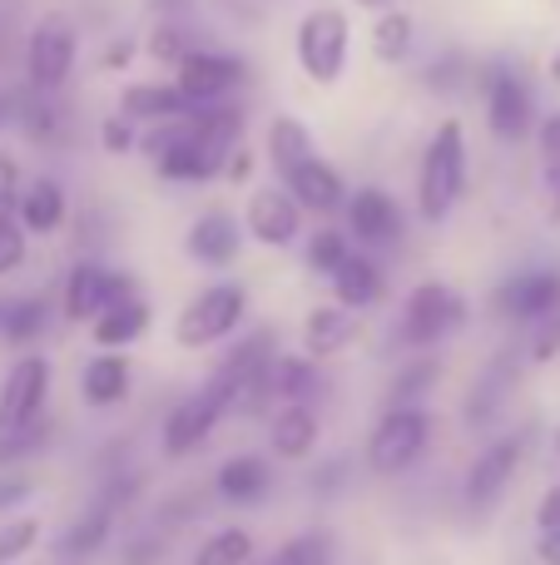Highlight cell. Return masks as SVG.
I'll return each instance as SVG.
<instances>
[{"label": "cell", "instance_id": "6da1fadb", "mask_svg": "<svg viewBox=\"0 0 560 565\" xmlns=\"http://www.w3.org/2000/svg\"><path fill=\"white\" fill-rule=\"evenodd\" d=\"M466 194V129L462 119H442L427 139L422 164H417V214L427 224H442Z\"/></svg>", "mask_w": 560, "mask_h": 565}, {"label": "cell", "instance_id": "7a4b0ae2", "mask_svg": "<svg viewBox=\"0 0 560 565\" xmlns=\"http://www.w3.org/2000/svg\"><path fill=\"white\" fill-rule=\"evenodd\" d=\"M347 50H353V20L337 6H313L303 20H298L293 35V55L298 70H303L313 85H337L347 70Z\"/></svg>", "mask_w": 560, "mask_h": 565}, {"label": "cell", "instance_id": "3957f363", "mask_svg": "<svg viewBox=\"0 0 560 565\" xmlns=\"http://www.w3.org/2000/svg\"><path fill=\"white\" fill-rule=\"evenodd\" d=\"M432 447V412L427 407H387L367 437V471L377 477H402Z\"/></svg>", "mask_w": 560, "mask_h": 565}, {"label": "cell", "instance_id": "277c9868", "mask_svg": "<svg viewBox=\"0 0 560 565\" xmlns=\"http://www.w3.org/2000/svg\"><path fill=\"white\" fill-rule=\"evenodd\" d=\"M244 318H248V288L244 282H208L198 298L184 302V312H179V322H174V342L189 348V352L214 348V342L234 338Z\"/></svg>", "mask_w": 560, "mask_h": 565}, {"label": "cell", "instance_id": "5b68a950", "mask_svg": "<svg viewBox=\"0 0 560 565\" xmlns=\"http://www.w3.org/2000/svg\"><path fill=\"white\" fill-rule=\"evenodd\" d=\"M466 322V298L456 288H446V282L427 278L417 282L412 292H407L402 302V342L407 348H437L442 338H452L456 328Z\"/></svg>", "mask_w": 560, "mask_h": 565}, {"label": "cell", "instance_id": "8992f818", "mask_svg": "<svg viewBox=\"0 0 560 565\" xmlns=\"http://www.w3.org/2000/svg\"><path fill=\"white\" fill-rule=\"evenodd\" d=\"M129 298H139L134 274H119V268H105V264H95V258H79L65 278V292H60V312H65L69 322H95Z\"/></svg>", "mask_w": 560, "mask_h": 565}, {"label": "cell", "instance_id": "52a82bcc", "mask_svg": "<svg viewBox=\"0 0 560 565\" xmlns=\"http://www.w3.org/2000/svg\"><path fill=\"white\" fill-rule=\"evenodd\" d=\"M75 55H79V35H75V25H69V15H60V10L40 15L35 25H30V40H25L30 89L55 95V89L69 79V70H75Z\"/></svg>", "mask_w": 560, "mask_h": 565}, {"label": "cell", "instance_id": "ba28073f", "mask_svg": "<svg viewBox=\"0 0 560 565\" xmlns=\"http://www.w3.org/2000/svg\"><path fill=\"white\" fill-rule=\"evenodd\" d=\"M472 85L486 95V125H492V135L502 139V145H516V139L531 135L536 99H531V89L521 85V75H511V70H502V65H486L472 75Z\"/></svg>", "mask_w": 560, "mask_h": 565}, {"label": "cell", "instance_id": "9c48e42d", "mask_svg": "<svg viewBox=\"0 0 560 565\" xmlns=\"http://www.w3.org/2000/svg\"><path fill=\"white\" fill-rule=\"evenodd\" d=\"M228 417V402L218 397L214 387H198L189 392V397L174 402V412L164 417V427H159V441H164V457H194L198 447H204L208 437H214V427Z\"/></svg>", "mask_w": 560, "mask_h": 565}, {"label": "cell", "instance_id": "30bf717a", "mask_svg": "<svg viewBox=\"0 0 560 565\" xmlns=\"http://www.w3.org/2000/svg\"><path fill=\"white\" fill-rule=\"evenodd\" d=\"M45 397H50V362L40 352H25L0 382V437L45 422Z\"/></svg>", "mask_w": 560, "mask_h": 565}, {"label": "cell", "instance_id": "8fae6325", "mask_svg": "<svg viewBox=\"0 0 560 565\" xmlns=\"http://www.w3.org/2000/svg\"><path fill=\"white\" fill-rule=\"evenodd\" d=\"M521 461H526V437L521 431H506V437H496L492 447L476 451V461L466 467V481H462L466 507H476V511L496 507V501L506 497V487L516 481Z\"/></svg>", "mask_w": 560, "mask_h": 565}, {"label": "cell", "instance_id": "7c38bea8", "mask_svg": "<svg viewBox=\"0 0 560 565\" xmlns=\"http://www.w3.org/2000/svg\"><path fill=\"white\" fill-rule=\"evenodd\" d=\"M244 79H248V65L238 55H224V50H189V55L174 65V85L184 89L198 109L224 105V95L238 89Z\"/></svg>", "mask_w": 560, "mask_h": 565}, {"label": "cell", "instance_id": "4fadbf2b", "mask_svg": "<svg viewBox=\"0 0 560 565\" xmlns=\"http://www.w3.org/2000/svg\"><path fill=\"white\" fill-rule=\"evenodd\" d=\"M244 228H248V238L263 248H293L298 234H303V204H298L283 184H263L248 194Z\"/></svg>", "mask_w": 560, "mask_h": 565}, {"label": "cell", "instance_id": "5bb4252c", "mask_svg": "<svg viewBox=\"0 0 560 565\" xmlns=\"http://www.w3.org/2000/svg\"><path fill=\"white\" fill-rule=\"evenodd\" d=\"M492 308L502 312L506 322L536 328L541 318L560 312V268H526V274H511L502 288H496Z\"/></svg>", "mask_w": 560, "mask_h": 565}, {"label": "cell", "instance_id": "9a60e30c", "mask_svg": "<svg viewBox=\"0 0 560 565\" xmlns=\"http://www.w3.org/2000/svg\"><path fill=\"white\" fill-rule=\"evenodd\" d=\"M347 234L357 238L363 248H387L402 238V209L387 189L367 184L347 199Z\"/></svg>", "mask_w": 560, "mask_h": 565}, {"label": "cell", "instance_id": "2e32d148", "mask_svg": "<svg viewBox=\"0 0 560 565\" xmlns=\"http://www.w3.org/2000/svg\"><path fill=\"white\" fill-rule=\"evenodd\" d=\"M244 234H248V228H238L234 214L208 209V214H198L194 224H189L184 254L194 258V264H204V268H228L238 254H244Z\"/></svg>", "mask_w": 560, "mask_h": 565}, {"label": "cell", "instance_id": "e0dca14e", "mask_svg": "<svg viewBox=\"0 0 560 565\" xmlns=\"http://www.w3.org/2000/svg\"><path fill=\"white\" fill-rule=\"evenodd\" d=\"M317 437H323V417L313 402H288L268 417V447L278 461H308L317 451Z\"/></svg>", "mask_w": 560, "mask_h": 565}, {"label": "cell", "instance_id": "ac0fdd59", "mask_svg": "<svg viewBox=\"0 0 560 565\" xmlns=\"http://www.w3.org/2000/svg\"><path fill=\"white\" fill-rule=\"evenodd\" d=\"M283 189L303 204V214H337V209H347V184L343 174H337L327 159H308V164H298L293 174H283Z\"/></svg>", "mask_w": 560, "mask_h": 565}, {"label": "cell", "instance_id": "d6986e66", "mask_svg": "<svg viewBox=\"0 0 560 565\" xmlns=\"http://www.w3.org/2000/svg\"><path fill=\"white\" fill-rule=\"evenodd\" d=\"M214 491L228 507H263L268 491H273V461L254 457V451H238V457H228L224 467H218Z\"/></svg>", "mask_w": 560, "mask_h": 565}, {"label": "cell", "instance_id": "ffe728a7", "mask_svg": "<svg viewBox=\"0 0 560 565\" xmlns=\"http://www.w3.org/2000/svg\"><path fill=\"white\" fill-rule=\"evenodd\" d=\"M357 342V312L343 302H317L303 318V352L313 362H327L337 352H347Z\"/></svg>", "mask_w": 560, "mask_h": 565}, {"label": "cell", "instance_id": "44dd1931", "mask_svg": "<svg viewBox=\"0 0 560 565\" xmlns=\"http://www.w3.org/2000/svg\"><path fill=\"white\" fill-rule=\"evenodd\" d=\"M194 99L184 95V89L169 79V85H129L125 95H119V115L134 119V125H174V119H189L194 115Z\"/></svg>", "mask_w": 560, "mask_h": 565}, {"label": "cell", "instance_id": "7402d4cb", "mask_svg": "<svg viewBox=\"0 0 560 565\" xmlns=\"http://www.w3.org/2000/svg\"><path fill=\"white\" fill-rule=\"evenodd\" d=\"M129 387H134V367H129L125 352H95L85 362V372H79V397L95 412L119 407L129 397Z\"/></svg>", "mask_w": 560, "mask_h": 565}, {"label": "cell", "instance_id": "603a6c76", "mask_svg": "<svg viewBox=\"0 0 560 565\" xmlns=\"http://www.w3.org/2000/svg\"><path fill=\"white\" fill-rule=\"evenodd\" d=\"M115 521H119V507H115V501H109V497H95L75 521H69L65 536H60V556L85 565L89 556H95V551L109 546V536H115Z\"/></svg>", "mask_w": 560, "mask_h": 565}, {"label": "cell", "instance_id": "cb8c5ba5", "mask_svg": "<svg viewBox=\"0 0 560 565\" xmlns=\"http://www.w3.org/2000/svg\"><path fill=\"white\" fill-rule=\"evenodd\" d=\"M263 154H268V164H273V174L283 179V174H293L298 164L317 159V149H313V135H308L303 119L278 115L273 125H268V135H263Z\"/></svg>", "mask_w": 560, "mask_h": 565}, {"label": "cell", "instance_id": "d4e9b609", "mask_svg": "<svg viewBox=\"0 0 560 565\" xmlns=\"http://www.w3.org/2000/svg\"><path fill=\"white\" fill-rule=\"evenodd\" d=\"M144 332H149V302L144 298H129V302H119V308H109L105 318L89 322V338H95L99 352H125V348H134Z\"/></svg>", "mask_w": 560, "mask_h": 565}, {"label": "cell", "instance_id": "484cf974", "mask_svg": "<svg viewBox=\"0 0 560 565\" xmlns=\"http://www.w3.org/2000/svg\"><path fill=\"white\" fill-rule=\"evenodd\" d=\"M154 164H159V179H169V184H204V179L224 174V159H214L194 139V115H189V139L174 145V149H164Z\"/></svg>", "mask_w": 560, "mask_h": 565}, {"label": "cell", "instance_id": "4316f807", "mask_svg": "<svg viewBox=\"0 0 560 565\" xmlns=\"http://www.w3.org/2000/svg\"><path fill=\"white\" fill-rule=\"evenodd\" d=\"M15 218L25 224V234H55L60 224H65V189L55 184V179H30L25 189H20V204H15Z\"/></svg>", "mask_w": 560, "mask_h": 565}, {"label": "cell", "instance_id": "83f0119b", "mask_svg": "<svg viewBox=\"0 0 560 565\" xmlns=\"http://www.w3.org/2000/svg\"><path fill=\"white\" fill-rule=\"evenodd\" d=\"M327 282H333V302H343V308H353V312L383 302V268H377L367 254H353Z\"/></svg>", "mask_w": 560, "mask_h": 565}, {"label": "cell", "instance_id": "f1b7e54d", "mask_svg": "<svg viewBox=\"0 0 560 565\" xmlns=\"http://www.w3.org/2000/svg\"><path fill=\"white\" fill-rule=\"evenodd\" d=\"M417 45V20L407 15V10H383V15L373 20V60L377 65H402L407 55H412Z\"/></svg>", "mask_w": 560, "mask_h": 565}, {"label": "cell", "instance_id": "f546056e", "mask_svg": "<svg viewBox=\"0 0 560 565\" xmlns=\"http://www.w3.org/2000/svg\"><path fill=\"white\" fill-rule=\"evenodd\" d=\"M254 561V531L244 526H218L189 551L184 565H248Z\"/></svg>", "mask_w": 560, "mask_h": 565}, {"label": "cell", "instance_id": "4dcf8cb0", "mask_svg": "<svg viewBox=\"0 0 560 565\" xmlns=\"http://www.w3.org/2000/svg\"><path fill=\"white\" fill-rule=\"evenodd\" d=\"M333 561H337V536L323 531V526H313V531L288 536L263 565H333Z\"/></svg>", "mask_w": 560, "mask_h": 565}, {"label": "cell", "instance_id": "1f68e13d", "mask_svg": "<svg viewBox=\"0 0 560 565\" xmlns=\"http://www.w3.org/2000/svg\"><path fill=\"white\" fill-rule=\"evenodd\" d=\"M437 377H442V362L437 358H412L392 377V387H387V407H422V397L437 387Z\"/></svg>", "mask_w": 560, "mask_h": 565}, {"label": "cell", "instance_id": "d6a6232c", "mask_svg": "<svg viewBox=\"0 0 560 565\" xmlns=\"http://www.w3.org/2000/svg\"><path fill=\"white\" fill-rule=\"evenodd\" d=\"M353 254L357 248H353V234H347V228H313V234H308V248H303L308 268L323 278H333Z\"/></svg>", "mask_w": 560, "mask_h": 565}, {"label": "cell", "instance_id": "836d02e7", "mask_svg": "<svg viewBox=\"0 0 560 565\" xmlns=\"http://www.w3.org/2000/svg\"><path fill=\"white\" fill-rule=\"evenodd\" d=\"M45 322H50L45 298H15L10 312H6V332H0V338L15 342V348H25V342H35L40 332H45Z\"/></svg>", "mask_w": 560, "mask_h": 565}, {"label": "cell", "instance_id": "e575fe53", "mask_svg": "<svg viewBox=\"0 0 560 565\" xmlns=\"http://www.w3.org/2000/svg\"><path fill=\"white\" fill-rule=\"evenodd\" d=\"M189 50H194V40H189V30L174 25V20H159V25L149 30V40H144V55L159 60V65H179Z\"/></svg>", "mask_w": 560, "mask_h": 565}, {"label": "cell", "instance_id": "d590c367", "mask_svg": "<svg viewBox=\"0 0 560 565\" xmlns=\"http://www.w3.org/2000/svg\"><path fill=\"white\" fill-rule=\"evenodd\" d=\"M35 546H40V521L35 516H20V521H6V526H0V565L25 561Z\"/></svg>", "mask_w": 560, "mask_h": 565}, {"label": "cell", "instance_id": "8d00e7d4", "mask_svg": "<svg viewBox=\"0 0 560 565\" xmlns=\"http://www.w3.org/2000/svg\"><path fill=\"white\" fill-rule=\"evenodd\" d=\"M40 447H45V422L20 427V431H6V437H0V471L15 467V461H25V457H35Z\"/></svg>", "mask_w": 560, "mask_h": 565}, {"label": "cell", "instance_id": "74e56055", "mask_svg": "<svg viewBox=\"0 0 560 565\" xmlns=\"http://www.w3.org/2000/svg\"><path fill=\"white\" fill-rule=\"evenodd\" d=\"M472 75H476V70L466 65L462 55H442V60H432V65H427V89H442V95H452V89L472 85Z\"/></svg>", "mask_w": 560, "mask_h": 565}, {"label": "cell", "instance_id": "f35d334b", "mask_svg": "<svg viewBox=\"0 0 560 565\" xmlns=\"http://www.w3.org/2000/svg\"><path fill=\"white\" fill-rule=\"evenodd\" d=\"M15 119H20V129H25L30 139H50V135H55V125H60V115L45 105V95H40V89L20 99V115Z\"/></svg>", "mask_w": 560, "mask_h": 565}, {"label": "cell", "instance_id": "ab89813d", "mask_svg": "<svg viewBox=\"0 0 560 565\" xmlns=\"http://www.w3.org/2000/svg\"><path fill=\"white\" fill-rule=\"evenodd\" d=\"M25 264V224L15 214H0V278Z\"/></svg>", "mask_w": 560, "mask_h": 565}, {"label": "cell", "instance_id": "60d3db41", "mask_svg": "<svg viewBox=\"0 0 560 565\" xmlns=\"http://www.w3.org/2000/svg\"><path fill=\"white\" fill-rule=\"evenodd\" d=\"M99 145H105V154H129V149L139 145V135H134V119H125V115H109L105 125H99Z\"/></svg>", "mask_w": 560, "mask_h": 565}, {"label": "cell", "instance_id": "b9f144b4", "mask_svg": "<svg viewBox=\"0 0 560 565\" xmlns=\"http://www.w3.org/2000/svg\"><path fill=\"white\" fill-rule=\"evenodd\" d=\"M531 362H551V358H560V312H551V318H541L531 328Z\"/></svg>", "mask_w": 560, "mask_h": 565}, {"label": "cell", "instance_id": "7bdbcfd3", "mask_svg": "<svg viewBox=\"0 0 560 565\" xmlns=\"http://www.w3.org/2000/svg\"><path fill=\"white\" fill-rule=\"evenodd\" d=\"M347 487V457H327L313 467V491L317 497H337Z\"/></svg>", "mask_w": 560, "mask_h": 565}, {"label": "cell", "instance_id": "ee69618b", "mask_svg": "<svg viewBox=\"0 0 560 565\" xmlns=\"http://www.w3.org/2000/svg\"><path fill=\"white\" fill-rule=\"evenodd\" d=\"M20 204V169L10 154H0V214H15Z\"/></svg>", "mask_w": 560, "mask_h": 565}, {"label": "cell", "instance_id": "f6af8a7d", "mask_svg": "<svg viewBox=\"0 0 560 565\" xmlns=\"http://www.w3.org/2000/svg\"><path fill=\"white\" fill-rule=\"evenodd\" d=\"M536 149H541L546 164H560V109L541 119V129H536Z\"/></svg>", "mask_w": 560, "mask_h": 565}, {"label": "cell", "instance_id": "bcb514c9", "mask_svg": "<svg viewBox=\"0 0 560 565\" xmlns=\"http://www.w3.org/2000/svg\"><path fill=\"white\" fill-rule=\"evenodd\" d=\"M30 491H35V481L20 477V471L0 477V511H10V507H20V501H30Z\"/></svg>", "mask_w": 560, "mask_h": 565}, {"label": "cell", "instance_id": "7dc6e473", "mask_svg": "<svg viewBox=\"0 0 560 565\" xmlns=\"http://www.w3.org/2000/svg\"><path fill=\"white\" fill-rule=\"evenodd\" d=\"M224 179H234V184H248V179H254V149L238 145L234 154H228V164H224Z\"/></svg>", "mask_w": 560, "mask_h": 565}, {"label": "cell", "instance_id": "c3c4849f", "mask_svg": "<svg viewBox=\"0 0 560 565\" xmlns=\"http://www.w3.org/2000/svg\"><path fill=\"white\" fill-rule=\"evenodd\" d=\"M536 526H541V531L560 526V481L541 497V507H536Z\"/></svg>", "mask_w": 560, "mask_h": 565}, {"label": "cell", "instance_id": "681fc988", "mask_svg": "<svg viewBox=\"0 0 560 565\" xmlns=\"http://www.w3.org/2000/svg\"><path fill=\"white\" fill-rule=\"evenodd\" d=\"M129 60H134V45L129 40H109L105 55H99V70H125Z\"/></svg>", "mask_w": 560, "mask_h": 565}, {"label": "cell", "instance_id": "f907efd6", "mask_svg": "<svg viewBox=\"0 0 560 565\" xmlns=\"http://www.w3.org/2000/svg\"><path fill=\"white\" fill-rule=\"evenodd\" d=\"M536 561H541V565H560V526H551V531H541V536H536Z\"/></svg>", "mask_w": 560, "mask_h": 565}, {"label": "cell", "instance_id": "816d5d0a", "mask_svg": "<svg viewBox=\"0 0 560 565\" xmlns=\"http://www.w3.org/2000/svg\"><path fill=\"white\" fill-rule=\"evenodd\" d=\"M546 194H551V218L560 224V164H546Z\"/></svg>", "mask_w": 560, "mask_h": 565}, {"label": "cell", "instance_id": "f5cc1de1", "mask_svg": "<svg viewBox=\"0 0 560 565\" xmlns=\"http://www.w3.org/2000/svg\"><path fill=\"white\" fill-rule=\"evenodd\" d=\"M149 6H154L159 15H184V10H189V0H149Z\"/></svg>", "mask_w": 560, "mask_h": 565}, {"label": "cell", "instance_id": "db71d44e", "mask_svg": "<svg viewBox=\"0 0 560 565\" xmlns=\"http://www.w3.org/2000/svg\"><path fill=\"white\" fill-rule=\"evenodd\" d=\"M353 6H363V10H377V15H383V10H392L397 0H353Z\"/></svg>", "mask_w": 560, "mask_h": 565}, {"label": "cell", "instance_id": "11a10c76", "mask_svg": "<svg viewBox=\"0 0 560 565\" xmlns=\"http://www.w3.org/2000/svg\"><path fill=\"white\" fill-rule=\"evenodd\" d=\"M546 70H551V79H556V85H560V45L551 50V60H546Z\"/></svg>", "mask_w": 560, "mask_h": 565}, {"label": "cell", "instance_id": "9f6ffc18", "mask_svg": "<svg viewBox=\"0 0 560 565\" xmlns=\"http://www.w3.org/2000/svg\"><path fill=\"white\" fill-rule=\"evenodd\" d=\"M6 312H10V302H0V332H6Z\"/></svg>", "mask_w": 560, "mask_h": 565}, {"label": "cell", "instance_id": "6f0895ef", "mask_svg": "<svg viewBox=\"0 0 560 565\" xmlns=\"http://www.w3.org/2000/svg\"><path fill=\"white\" fill-rule=\"evenodd\" d=\"M556 457H560V431H556Z\"/></svg>", "mask_w": 560, "mask_h": 565}, {"label": "cell", "instance_id": "680465c9", "mask_svg": "<svg viewBox=\"0 0 560 565\" xmlns=\"http://www.w3.org/2000/svg\"><path fill=\"white\" fill-rule=\"evenodd\" d=\"M0 125H6V105H0Z\"/></svg>", "mask_w": 560, "mask_h": 565}, {"label": "cell", "instance_id": "91938a15", "mask_svg": "<svg viewBox=\"0 0 560 565\" xmlns=\"http://www.w3.org/2000/svg\"><path fill=\"white\" fill-rule=\"evenodd\" d=\"M65 565H79V561H65Z\"/></svg>", "mask_w": 560, "mask_h": 565}]
</instances>
